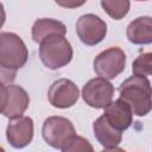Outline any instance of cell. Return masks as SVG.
<instances>
[{"label": "cell", "mask_w": 152, "mask_h": 152, "mask_svg": "<svg viewBox=\"0 0 152 152\" xmlns=\"http://www.w3.org/2000/svg\"><path fill=\"white\" fill-rule=\"evenodd\" d=\"M120 99L125 101L132 113L138 116L148 114L152 109V88L146 77L132 76L119 87Z\"/></svg>", "instance_id": "6da1fadb"}, {"label": "cell", "mask_w": 152, "mask_h": 152, "mask_svg": "<svg viewBox=\"0 0 152 152\" xmlns=\"http://www.w3.org/2000/svg\"><path fill=\"white\" fill-rule=\"evenodd\" d=\"M28 51L23 39L12 32L0 33V66L1 70L15 72L24 66Z\"/></svg>", "instance_id": "7a4b0ae2"}, {"label": "cell", "mask_w": 152, "mask_h": 152, "mask_svg": "<svg viewBox=\"0 0 152 152\" xmlns=\"http://www.w3.org/2000/svg\"><path fill=\"white\" fill-rule=\"evenodd\" d=\"M39 57L43 64L56 70L65 66L72 58V48L66 38L62 36H52L40 43Z\"/></svg>", "instance_id": "3957f363"}, {"label": "cell", "mask_w": 152, "mask_h": 152, "mask_svg": "<svg viewBox=\"0 0 152 152\" xmlns=\"http://www.w3.org/2000/svg\"><path fill=\"white\" fill-rule=\"evenodd\" d=\"M42 134L48 145L55 148H63L76 137V131L70 120L63 116L48 118L42 128Z\"/></svg>", "instance_id": "277c9868"}, {"label": "cell", "mask_w": 152, "mask_h": 152, "mask_svg": "<svg viewBox=\"0 0 152 152\" xmlns=\"http://www.w3.org/2000/svg\"><path fill=\"white\" fill-rule=\"evenodd\" d=\"M125 65L126 55L118 46H113L102 51L94 59L95 72L99 77H102L104 80L115 78L125 70Z\"/></svg>", "instance_id": "5b68a950"}, {"label": "cell", "mask_w": 152, "mask_h": 152, "mask_svg": "<svg viewBox=\"0 0 152 152\" xmlns=\"http://www.w3.org/2000/svg\"><path fill=\"white\" fill-rule=\"evenodd\" d=\"M1 113L10 119L23 115L30 104V97L25 89L19 86H1Z\"/></svg>", "instance_id": "8992f818"}, {"label": "cell", "mask_w": 152, "mask_h": 152, "mask_svg": "<svg viewBox=\"0 0 152 152\" xmlns=\"http://www.w3.org/2000/svg\"><path fill=\"white\" fill-rule=\"evenodd\" d=\"M113 95L114 87L102 77L88 81L82 89V97L84 102L94 108H106L112 102Z\"/></svg>", "instance_id": "52a82bcc"}, {"label": "cell", "mask_w": 152, "mask_h": 152, "mask_svg": "<svg viewBox=\"0 0 152 152\" xmlns=\"http://www.w3.org/2000/svg\"><path fill=\"white\" fill-rule=\"evenodd\" d=\"M76 33L86 45L99 44L107 34V24L95 14H84L76 23Z\"/></svg>", "instance_id": "ba28073f"}, {"label": "cell", "mask_w": 152, "mask_h": 152, "mask_svg": "<svg viewBox=\"0 0 152 152\" xmlns=\"http://www.w3.org/2000/svg\"><path fill=\"white\" fill-rule=\"evenodd\" d=\"M49 101L53 107L57 108H70L72 107L80 96L77 86L66 78L55 81L48 93Z\"/></svg>", "instance_id": "9c48e42d"}, {"label": "cell", "mask_w": 152, "mask_h": 152, "mask_svg": "<svg viewBox=\"0 0 152 152\" xmlns=\"http://www.w3.org/2000/svg\"><path fill=\"white\" fill-rule=\"evenodd\" d=\"M6 137L11 146L23 148L27 146L33 138V121L30 116H20L10 121Z\"/></svg>", "instance_id": "30bf717a"}, {"label": "cell", "mask_w": 152, "mask_h": 152, "mask_svg": "<svg viewBox=\"0 0 152 152\" xmlns=\"http://www.w3.org/2000/svg\"><path fill=\"white\" fill-rule=\"evenodd\" d=\"M103 116L112 127H114L120 132L127 129L133 120V113L129 106L121 99L110 102L104 108Z\"/></svg>", "instance_id": "8fae6325"}, {"label": "cell", "mask_w": 152, "mask_h": 152, "mask_svg": "<svg viewBox=\"0 0 152 152\" xmlns=\"http://www.w3.org/2000/svg\"><path fill=\"white\" fill-rule=\"evenodd\" d=\"M126 36L133 44L142 45L152 43V17H138L127 26Z\"/></svg>", "instance_id": "7c38bea8"}, {"label": "cell", "mask_w": 152, "mask_h": 152, "mask_svg": "<svg viewBox=\"0 0 152 152\" xmlns=\"http://www.w3.org/2000/svg\"><path fill=\"white\" fill-rule=\"evenodd\" d=\"M66 33V27L63 23L50 19V18H43L34 21L32 26V39L36 43H42L49 37L52 36H62L64 37Z\"/></svg>", "instance_id": "4fadbf2b"}, {"label": "cell", "mask_w": 152, "mask_h": 152, "mask_svg": "<svg viewBox=\"0 0 152 152\" xmlns=\"http://www.w3.org/2000/svg\"><path fill=\"white\" fill-rule=\"evenodd\" d=\"M93 129L97 141L106 148L115 147L121 141V138H122L121 132L112 127L103 115L95 120L93 125Z\"/></svg>", "instance_id": "5bb4252c"}, {"label": "cell", "mask_w": 152, "mask_h": 152, "mask_svg": "<svg viewBox=\"0 0 152 152\" xmlns=\"http://www.w3.org/2000/svg\"><path fill=\"white\" fill-rule=\"evenodd\" d=\"M129 1L127 0H103L101 1V6L107 12L109 17L115 20L124 18L129 10Z\"/></svg>", "instance_id": "9a60e30c"}, {"label": "cell", "mask_w": 152, "mask_h": 152, "mask_svg": "<svg viewBox=\"0 0 152 152\" xmlns=\"http://www.w3.org/2000/svg\"><path fill=\"white\" fill-rule=\"evenodd\" d=\"M132 71L134 76L140 77L152 75V52L140 53L132 64Z\"/></svg>", "instance_id": "2e32d148"}, {"label": "cell", "mask_w": 152, "mask_h": 152, "mask_svg": "<svg viewBox=\"0 0 152 152\" xmlns=\"http://www.w3.org/2000/svg\"><path fill=\"white\" fill-rule=\"evenodd\" d=\"M62 152H94V148L86 138L76 135L62 148Z\"/></svg>", "instance_id": "e0dca14e"}, {"label": "cell", "mask_w": 152, "mask_h": 152, "mask_svg": "<svg viewBox=\"0 0 152 152\" xmlns=\"http://www.w3.org/2000/svg\"><path fill=\"white\" fill-rule=\"evenodd\" d=\"M58 5L61 6H65V7H75V6H80V5H83L84 2H57Z\"/></svg>", "instance_id": "ac0fdd59"}, {"label": "cell", "mask_w": 152, "mask_h": 152, "mask_svg": "<svg viewBox=\"0 0 152 152\" xmlns=\"http://www.w3.org/2000/svg\"><path fill=\"white\" fill-rule=\"evenodd\" d=\"M101 152H126V151H125V150H122V148H120V147H118V146H115V147L104 148V150H102Z\"/></svg>", "instance_id": "d6986e66"}]
</instances>
